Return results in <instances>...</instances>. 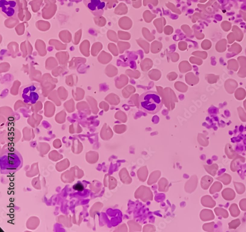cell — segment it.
Wrapping results in <instances>:
<instances>
[{
	"label": "cell",
	"mask_w": 246,
	"mask_h": 232,
	"mask_svg": "<svg viewBox=\"0 0 246 232\" xmlns=\"http://www.w3.org/2000/svg\"><path fill=\"white\" fill-rule=\"evenodd\" d=\"M139 108L147 114H157L162 107V98L155 91H148L144 92L139 99Z\"/></svg>",
	"instance_id": "cell-1"
},
{
	"label": "cell",
	"mask_w": 246,
	"mask_h": 232,
	"mask_svg": "<svg viewBox=\"0 0 246 232\" xmlns=\"http://www.w3.org/2000/svg\"><path fill=\"white\" fill-rule=\"evenodd\" d=\"M22 165V158L17 151L8 150L1 157V172L4 174L16 172Z\"/></svg>",
	"instance_id": "cell-2"
},
{
	"label": "cell",
	"mask_w": 246,
	"mask_h": 232,
	"mask_svg": "<svg viewBox=\"0 0 246 232\" xmlns=\"http://www.w3.org/2000/svg\"><path fill=\"white\" fill-rule=\"evenodd\" d=\"M20 96L25 103L34 104L43 100L40 86L33 83L25 86L20 90Z\"/></svg>",
	"instance_id": "cell-3"
},
{
	"label": "cell",
	"mask_w": 246,
	"mask_h": 232,
	"mask_svg": "<svg viewBox=\"0 0 246 232\" xmlns=\"http://www.w3.org/2000/svg\"><path fill=\"white\" fill-rule=\"evenodd\" d=\"M0 9L6 18H18L19 6L15 0H0Z\"/></svg>",
	"instance_id": "cell-4"
},
{
	"label": "cell",
	"mask_w": 246,
	"mask_h": 232,
	"mask_svg": "<svg viewBox=\"0 0 246 232\" xmlns=\"http://www.w3.org/2000/svg\"><path fill=\"white\" fill-rule=\"evenodd\" d=\"M83 3L95 16H101L107 6L105 0H83Z\"/></svg>",
	"instance_id": "cell-5"
},
{
	"label": "cell",
	"mask_w": 246,
	"mask_h": 232,
	"mask_svg": "<svg viewBox=\"0 0 246 232\" xmlns=\"http://www.w3.org/2000/svg\"><path fill=\"white\" fill-rule=\"evenodd\" d=\"M134 197L136 199H140L144 202H147L153 200V193L149 187L142 185L136 190Z\"/></svg>",
	"instance_id": "cell-6"
},
{
	"label": "cell",
	"mask_w": 246,
	"mask_h": 232,
	"mask_svg": "<svg viewBox=\"0 0 246 232\" xmlns=\"http://www.w3.org/2000/svg\"><path fill=\"white\" fill-rule=\"evenodd\" d=\"M119 177L121 182L126 184H129L133 182V179L129 176V172L126 168H123L119 172Z\"/></svg>",
	"instance_id": "cell-7"
},
{
	"label": "cell",
	"mask_w": 246,
	"mask_h": 232,
	"mask_svg": "<svg viewBox=\"0 0 246 232\" xmlns=\"http://www.w3.org/2000/svg\"><path fill=\"white\" fill-rule=\"evenodd\" d=\"M196 176H193L190 180H188L185 184V191L188 193H192L194 191V189H196V186L197 182L196 180Z\"/></svg>",
	"instance_id": "cell-8"
},
{
	"label": "cell",
	"mask_w": 246,
	"mask_h": 232,
	"mask_svg": "<svg viewBox=\"0 0 246 232\" xmlns=\"http://www.w3.org/2000/svg\"><path fill=\"white\" fill-rule=\"evenodd\" d=\"M137 175L139 180L142 182H145L148 175V171L146 166H144L139 169L137 171Z\"/></svg>",
	"instance_id": "cell-9"
},
{
	"label": "cell",
	"mask_w": 246,
	"mask_h": 232,
	"mask_svg": "<svg viewBox=\"0 0 246 232\" xmlns=\"http://www.w3.org/2000/svg\"><path fill=\"white\" fill-rule=\"evenodd\" d=\"M161 175V172L160 171H155L151 173L149 176L147 182V184L149 185L151 184H154L157 182Z\"/></svg>",
	"instance_id": "cell-10"
},
{
	"label": "cell",
	"mask_w": 246,
	"mask_h": 232,
	"mask_svg": "<svg viewBox=\"0 0 246 232\" xmlns=\"http://www.w3.org/2000/svg\"><path fill=\"white\" fill-rule=\"evenodd\" d=\"M158 191L160 192H167L169 188V183L165 178H161L158 182Z\"/></svg>",
	"instance_id": "cell-11"
},
{
	"label": "cell",
	"mask_w": 246,
	"mask_h": 232,
	"mask_svg": "<svg viewBox=\"0 0 246 232\" xmlns=\"http://www.w3.org/2000/svg\"><path fill=\"white\" fill-rule=\"evenodd\" d=\"M128 224L129 226V232H140L141 231V226L133 220L128 221Z\"/></svg>",
	"instance_id": "cell-12"
},
{
	"label": "cell",
	"mask_w": 246,
	"mask_h": 232,
	"mask_svg": "<svg viewBox=\"0 0 246 232\" xmlns=\"http://www.w3.org/2000/svg\"><path fill=\"white\" fill-rule=\"evenodd\" d=\"M143 231V232H155L156 227L152 225L148 224L144 226Z\"/></svg>",
	"instance_id": "cell-13"
},
{
	"label": "cell",
	"mask_w": 246,
	"mask_h": 232,
	"mask_svg": "<svg viewBox=\"0 0 246 232\" xmlns=\"http://www.w3.org/2000/svg\"><path fill=\"white\" fill-rule=\"evenodd\" d=\"M73 189L76 191H82L84 190V187L82 183L78 182L73 186Z\"/></svg>",
	"instance_id": "cell-14"
},
{
	"label": "cell",
	"mask_w": 246,
	"mask_h": 232,
	"mask_svg": "<svg viewBox=\"0 0 246 232\" xmlns=\"http://www.w3.org/2000/svg\"><path fill=\"white\" fill-rule=\"evenodd\" d=\"M115 231H119V232H127L128 231V228L126 224H123L119 226L118 230Z\"/></svg>",
	"instance_id": "cell-15"
},
{
	"label": "cell",
	"mask_w": 246,
	"mask_h": 232,
	"mask_svg": "<svg viewBox=\"0 0 246 232\" xmlns=\"http://www.w3.org/2000/svg\"><path fill=\"white\" fill-rule=\"evenodd\" d=\"M245 53H246V50H245Z\"/></svg>",
	"instance_id": "cell-16"
}]
</instances>
